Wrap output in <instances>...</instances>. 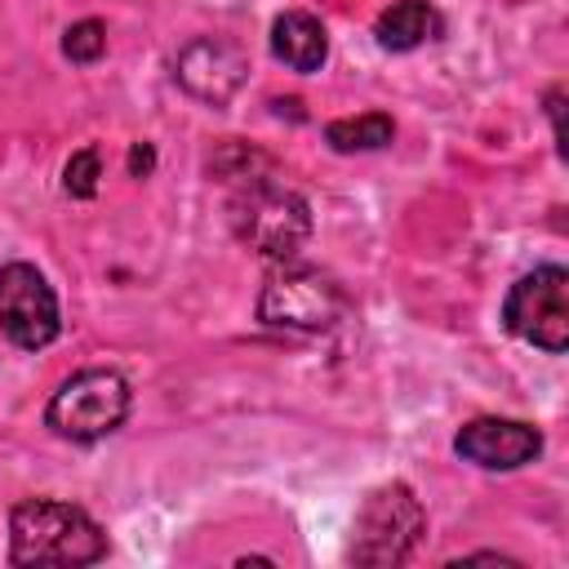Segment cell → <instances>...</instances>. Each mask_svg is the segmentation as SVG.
<instances>
[{"label": "cell", "instance_id": "9c48e42d", "mask_svg": "<svg viewBox=\"0 0 569 569\" xmlns=\"http://www.w3.org/2000/svg\"><path fill=\"white\" fill-rule=\"evenodd\" d=\"M453 453L485 471H516L542 453V431L516 418H471L453 436Z\"/></svg>", "mask_w": 569, "mask_h": 569}, {"label": "cell", "instance_id": "52a82bcc", "mask_svg": "<svg viewBox=\"0 0 569 569\" xmlns=\"http://www.w3.org/2000/svg\"><path fill=\"white\" fill-rule=\"evenodd\" d=\"M58 329H62V316H58V298L49 280L31 262H4L0 267V333L22 351H40L58 338Z\"/></svg>", "mask_w": 569, "mask_h": 569}, {"label": "cell", "instance_id": "4fadbf2b", "mask_svg": "<svg viewBox=\"0 0 569 569\" xmlns=\"http://www.w3.org/2000/svg\"><path fill=\"white\" fill-rule=\"evenodd\" d=\"M209 173H213L218 182H227V187H244V182H253V178H271L276 164H271V156H262V151H253V147H244V142H227V147L209 160Z\"/></svg>", "mask_w": 569, "mask_h": 569}, {"label": "cell", "instance_id": "8992f818", "mask_svg": "<svg viewBox=\"0 0 569 569\" xmlns=\"http://www.w3.org/2000/svg\"><path fill=\"white\" fill-rule=\"evenodd\" d=\"M502 325L516 338L560 356L569 347V271L547 262L520 276L502 298Z\"/></svg>", "mask_w": 569, "mask_h": 569}, {"label": "cell", "instance_id": "8fae6325", "mask_svg": "<svg viewBox=\"0 0 569 569\" xmlns=\"http://www.w3.org/2000/svg\"><path fill=\"white\" fill-rule=\"evenodd\" d=\"M440 31H445V22H440V13H436L427 0H396V4H387V9L378 13V22H373L378 44L391 49V53H409V49L436 40Z\"/></svg>", "mask_w": 569, "mask_h": 569}, {"label": "cell", "instance_id": "e0dca14e", "mask_svg": "<svg viewBox=\"0 0 569 569\" xmlns=\"http://www.w3.org/2000/svg\"><path fill=\"white\" fill-rule=\"evenodd\" d=\"M156 169V147L151 142H133L129 147V178H147Z\"/></svg>", "mask_w": 569, "mask_h": 569}, {"label": "cell", "instance_id": "7c38bea8", "mask_svg": "<svg viewBox=\"0 0 569 569\" xmlns=\"http://www.w3.org/2000/svg\"><path fill=\"white\" fill-rule=\"evenodd\" d=\"M396 138V120L387 111H365V116H347V120H329L325 124V142L338 156H356V151H382Z\"/></svg>", "mask_w": 569, "mask_h": 569}, {"label": "cell", "instance_id": "3957f363", "mask_svg": "<svg viewBox=\"0 0 569 569\" xmlns=\"http://www.w3.org/2000/svg\"><path fill=\"white\" fill-rule=\"evenodd\" d=\"M427 529V511L422 502L413 498L409 485L391 480V485H378L360 511H356V529H351V547L347 556L365 569H391V565H405L418 547Z\"/></svg>", "mask_w": 569, "mask_h": 569}, {"label": "cell", "instance_id": "5b68a950", "mask_svg": "<svg viewBox=\"0 0 569 569\" xmlns=\"http://www.w3.org/2000/svg\"><path fill=\"white\" fill-rule=\"evenodd\" d=\"M347 311V293L333 276L298 262H280L258 293V320L271 329H298V333H320L333 329Z\"/></svg>", "mask_w": 569, "mask_h": 569}, {"label": "cell", "instance_id": "277c9868", "mask_svg": "<svg viewBox=\"0 0 569 569\" xmlns=\"http://www.w3.org/2000/svg\"><path fill=\"white\" fill-rule=\"evenodd\" d=\"M129 382L116 369H80L71 373L44 405V427L62 440L93 445L124 427L129 418Z\"/></svg>", "mask_w": 569, "mask_h": 569}, {"label": "cell", "instance_id": "2e32d148", "mask_svg": "<svg viewBox=\"0 0 569 569\" xmlns=\"http://www.w3.org/2000/svg\"><path fill=\"white\" fill-rule=\"evenodd\" d=\"M547 116H551V133H556V151L565 156V89L556 84L547 93Z\"/></svg>", "mask_w": 569, "mask_h": 569}, {"label": "cell", "instance_id": "6da1fadb", "mask_svg": "<svg viewBox=\"0 0 569 569\" xmlns=\"http://www.w3.org/2000/svg\"><path fill=\"white\" fill-rule=\"evenodd\" d=\"M102 556V525L71 502L27 498L9 511V565H93Z\"/></svg>", "mask_w": 569, "mask_h": 569}, {"label": "cell", "instance_id": "5bb4252c", "mask_svg": "<svg viewBox=\"0 0 569 569\" xmlns=\"http://www.w3.org/2000/svg\"><path fill=\"white\" fill-rule=\"evenodd\" d=\"M62 53L71 62H98L107 53V27L98 18H84V22H71L62 31Z\"/></svg>", "mask_w": 569, "mask_h": 569}, {"label": "cell", "instance_id": "7a4b0ae2", "mask_svg": "<svg viewBox=\"0 0 569 569\" xmlns=\"http://www.w3.org/2000/svg\"><path fill=\"white\" fill-rule=\"evenodd\" d=\"M227 218L240 244H249L267 262H293L298 249L311 240V209L298 191L271 178H253L244 187H231Z\"/></svg>", "mask_w": 569, "mask_h": 569}, {"label": "cell", "instance_id": "ba28073f", "mask_svg": "<svg viewBox=\"0 0 569 569\" xmlns=\"http://www.w3.org/2000/svg\"><path fill=\"white\" fill-rule=\"evenodd\" d=\"M173 80L191 98H200L209 107H227L249 80V58H244L240 44H231L222 36H196V40H187L178 49Z\"/></svg>", "mask_w": 569, "mask_h": 569}, {"label": "cell", "instance_id": "9a60e30c", "mask_svg": "<svg viewBox=\"0 0 569 569\" xmlns=\"http://www.w3.org/2000/svg\"><path fill=\"white\" fill-rule=\"evenodd\" d=\"M98 178H102V156H98V147H80V151L67 160V169H62V191L76 196V200H89V196L98 191Z\"/></svg>", "mask_w": 569, "mask_h": 569}, {"label": "cell", "instance_id": "30bf717a", "mask_svg": "<svg viewBox=\"0 0 569 569\" xmlns=\"http://www.w3.org/2000/svg\"><path fill=\"white\" fill-rule=\"evenodd\" d=\"M271 53L276 62H284L289 71H320L329 58V31L320 18L289 9L271 22Z\"/></svg>", "mask_w": 569, "mask_h": 569}]
</instances>
